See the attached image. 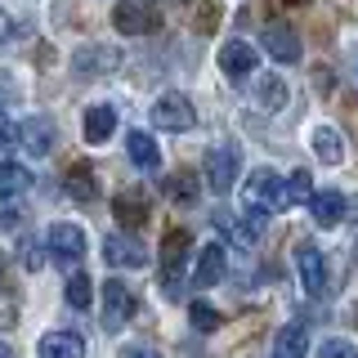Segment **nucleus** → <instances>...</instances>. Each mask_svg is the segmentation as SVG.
Masks as SVG:
<instances>
[{
  "label": "nucleus",
  "instance_id": "obj_1",
  "mask_svg": "<svg viewBox=\"0 0 358 358\" xmlns=\"http://www.w3.org/2000/svg\"><path fill=\"white\" fill-rule=\"evenodd\" d=\"M273 210H282V179H278V171L260 166V171H251V179L242 188V220L251 229H264Z\"/></svg>",
  "mask_w": 358,
  "mask_h": 358
},
{
  "label": "nucleus",
  "instance_id": "obj_2",
  "mask_svg": "<svg viewBox=\"0 0 358 358\" xmlns=\"http://www.w3.org/2000/svg\"><path fill=\"white\" fill-rule=\"evenodd\" d=\"M238 171H242V148H238V143H215V148L206 152V166H201L206 188H210V193H220V197L238 184Z\"/></svg>",
  "mask_w": 358,
  "mask_h": 358
},
{
  "label": "nucleus",
  "instance_id": "obj_3",
  "mask_svg": "<svg viewBox=\"0 0 358 358\" xmlns=\"http://www.w3.org/2000/svg\"><path fill=\"white\" fill-rule=\"evenodd\" d=\"M188 246H193V238H188L184 229L166 233V242H162V287H166V296H179V278H184Z\"/></svg>",
  "mask_w": 358,
  "mask_h": 358
},
{
  "label": "nucleus",
  "instance_id": "obj_4",
  "mask_svg": "<svg viewBox=\"0 0 358 358\" xmlns=\"http://www.w3.org/2000/svg\"><path fill=\"white\" fill-rule=\"evenodd\" d=\"M193 121H197V112H193V103H188V94H162L152 103V126L157 130H171V134H179V130H193Z\"/></svg>",
  "mask_w": 358,
  "mask_h": 358
},
{
  "label": "nucleus",
  "instance_id": "obj_5",
  "mask_svg": "<svg viewBox=\"0 0 358 358\" xmlns=\"http://www.w3.org/2000/svg\"><path fill=\"white\" fill-rule=\"evenodd\" d=\"M112 22H117L121 36H143V31H152L162 18H157L152 0H117V9H112Z\"/></svg>",
  "mask_w": 358,
  "mask_h": 358
},
{
  "label": "nucleus",
  "instance_id": "obj_6",
  "mask_svg": "<svg viewBox=\"0 0 358 358\" xmlns=\"http://www.w3.org/2000/svg\"><path fill=\"white\" fill-rule=\"evenodd\" d=\"M130 318H134V291L121 282V278H108L103 282V327L121 331Z\"/></svg>",
  "mask_w": 358,
  "mask_h": 358
},
{
  "label": "nucleus",
  "instance_id": "obj_7",
  "mask_svg": "<svg viewBox=\"0 0 358 358\" xmlns=\"http://www.w3.org/2000/svg\"><path fill=\"white\" fill-rule=\"evenodd\" d=\"M296 268H300V282H305L309 296H327V260L313 242L296 246Z\"/></svg>",
  "mask_w": 358,
  "mask_h": 358
},
{
  "label": "nucleus",
  "instance_id": "obj_8",
  "mask_svg": "<svg viewBox=\"0 0 358 358\" xmlns=\"http://www.w3.org/2000/svg\"><path fill=\"white\" fill-rule=\"evenodd\" d=\"M50 255L63 268H76L81 255H85V233L76 229V224H54V229H50Z\"/></svg>",
  "mask_w": 358,
  "mask_h": 358
},
{
  "label": "nucleus",
  "instance_id": "obj_9",
  "mask_svg": "<svg viewBox=\"0 0 358 358\" xmlns=\"http://www.w3.org/2000/svg\"><path fill=\"white\" fill-rule=\"evenodd\" d=\"M103 260L112 268H143L148 264V251H143V242H134L130 233H108L103 238Z\"/></svg>",
  "mask_w": 358,
  "mask_h": 358
},
{
  "label": "nucleus",
  "instance_id": "obj_10",
  "mask_svg": "<svg viewBox=\"0 0 358 358\" xmlns=\"http://www.w3.org/2000/svg\"><path fill=\"white\" fill-rule=\"evenodd\" d=\"M72 67H76L81 76L117 72V67H121V50H112V45H81V50L72 54Z\"/></svg>",
  "mask_w": 358,
  "mask_h": 358
},
{
  "label": "nucleus",
  "instance_id": "obj_11",
  "mask_svg": "<svg viewBox=\"0 0 358 358\" xmlns=\"http://www.w3.org/2000/svg\"><path fill=\"white\" fill-rule=\"evenodd\" d=\"M255 63H260V54H255L246 41H229L220 50V67H224V76H229V81H246V76L255 72Z\"/></svg>",
  "mask_w": 358,
  "mask_h": 358
},
{
  "label": "nucleus",
  "instance_id": "obj_12",
  "mask_svg": "<svg viewBox=\"0 0 358 358\" xmlns=\"http://www.w3.org/2000/svg\"><path fill=\"white\" fill-rule=\"evenodd\" d=\"M260 45L273 54L278 63H300V36L287 27V22H268L264 36H260Z\"/></svg>",
  "mask_w": 358,
  "mask_h": 358
},
{
  "label": "nucleus",
  "instance_id": "obj_13",
  "mask_svg": "<svg viewBox=\"0 0 358 358\" xmlns=\"http://www.w3.org/2000/svg\"><path fill=\"white\" fill-rule=\"evenodd\" d=\"M224 268H229V251H224L220 242H206L197 251V268H193V287H215L224 278Z\"/></svg>",
  "mask_w": 358,
  "mask_h": 358
},
{
  "label": "nucleus",
  "instance_id": "obj_14",
  "mask_svg": "<svg viewBox=\"0 0 358 358\" xmlns=\"http://www.w3.org/2000/svg\"><path fill=\"white\" fill-rule=\"evenodd\" d=\"M112 210H117L121 229H143V224H148V197H143V188H126V193H117Z\"/></svg>",
  "mask_w": 358,
  "mask_h": 358
},
{
  "label": "nucleus",
  "instance_id": "obj_15",
  "mask_svg": "<svg viewBox=\"0 0 358 358\" xmlns=\"http://www.w3.org/2000/svg\"><path fill=\"white\" fill-rule=\"evenodd\" d=\"M309 210H313V224H318V229H336V224L345 220V197L336 193V188H322V193L309 197Z\"/></svg>",
  "mask_w": 358,
  "mask_h": 358
},
{
  "label": "nucleus",
  "instance_id": "obj_16",
  "mask_svg": "<svg viewBox=\"0 0 358 358\" xmlns=\"http://www.w3.org/2000/svg\"><path fill=\"white\" fill-rule=\"evenodd\" d=\"M273 358H309V331L305 322H287L273 341Z\"/></svg>",
  "mask_w": 358,
  "mask_h": 358
},
{
  "label": "nucleus",
  "instance_id": "obj_17",
  "mask_svg": "<svg viewBox=\"0 0 358 358\" xmlns=\"http://www.w3.org/2000/svg\"><path fill=\"white\" fill-rule=\"evenodd\" d=\"M41 358H85V341L76 331H50L41 336Z\"/></svg>",
  "mask_w": 358,
  "mask_h": 358
},
{
  "label": "nucleus",
  "instance_id": "obj_18",
  "mask_svg": "<svg viewBox=\"0 0 358 358\" xmlns=\"http://www.w3.org/2000/svg\"><path fill=\"white\" fill-rule=\"evenodd\" d=\"M126 152H130V162L139 166V171H157V166H162V152H157L152 134H143V130L126 134Z\"/></svg>",
  "mask_w": 358,
  "mask_h": 358
},
{
  "label": "nucleus",
  "instance_id": "obj_19",
  "mask_svg": "<svg viewBox=\"0 0 358 358\" xmlns=\"http://www.w3.org/2000/svg\"><path fill=\"white\" fill-rule=\"evenodd\" d=\"M18 139H22V148H27L31 157H45V152L54 148V126H50L45 117H31L27 126L18 130Z\"/></svg>",
  "mask_w": 358,
  "mask_h": 358
},
{
  "label": "nucleus",
  "instance_id": "obj_20",
  "mask_svg": "<svg viewBox=\"0 0 358 358\" xmlns=\"http://www.w3.org/2000/svg\"><path fill=\"white\" fill-rule=\"evenodd\" d=\"M27 188H31L27 166H18V162H0V206H5V201H14V197H22Z\"/></svg>",
  "mask_w": 358,
  "mask_h": 358
},
{
  "label": "nucleus",
  "instance_id": "obj_21",
  "mask_svg": "<svg viewBox=\"0 0 358 358\" xmlns=\"http://www.w3.org/2000/svg\"><path fill=\"white\" fill-rule=\"evenodd\" d=\"M112 130H117V108L112 103H94L85 112V139L90 143H103Z\"/></svg>",
  "mask_w": 358,
  "mask_h": 358
},
{
  "label": "nucleus",
  "instance_id": "obj_22",
  "mask_svg": "<svg viewBox=\"0 0 358 358\" xmlns=\"http://www.w3.org/2000/svg\"><path fill=\"white\" fill-rule=\"evenodd\" d=\"M67 193H72L76 201H94L99 197V179H94V166H85V162H76L72 171H67Z\"/></svg>",
  "mask_w": 358,
  "mask_h": 358
},
{
  "label": "nucleus",
  "instance_id": "obj_23",
  "mask_svg": "<svg viewBox=\"0 0 358 358\" xmlns=\"http://www.w3.org/2000/svg\"><path fill=\"white\" fill-rule=\"evenodd\" d=\"M313 152H318V162L341 166V162H345V139H341V130L318 126V130H313Z\"/></svg>",
  "mask_w": 358,
  "mask_h": 358
},
{
  "label": "nucleus",
  "instance_id": "obj_24",
  "mask_svg": "<svg viewBox=\"0 0 358 358\" xmlns=\"http://www.w3.org/2000/svg\"><path fill=\"white\" fill-rule=\"evenodd\" d=\"M162 188H166V197H171V201H184V206H193L197 193H201L193 171H175V175H166V184H162Z\"/></svg>",
  "mask_w": 358,
  "mask_h": 358
},
{
  "label": "nucleus",
  "instance_id": "obj_25",
  "mask_svg": "<svg viewBox=\"0 0 358 358\" xmlns=\"http://www.w3.org/2000/svg\"><path fill=\"white\" fill-rule=\"evenodd\" d=\"M313 197V175L309 171H291L282 179V206H300V201Z\"/></svg>",
  "mask_w": 358,
  "mask_h": 358
},
{
  "label": "nucleus",
  "instance_id": "obj_26",
  "mask_svg": "<svg viewBox=\"0 0 358 358\" xmlns=\"http://www.w3.org/2000/svg\"><path fill=\"white\" fill-rule=\"evenodd\" d=\"M260 108L264 112H282L287 108V85H282V76H260Z\"/></svg>",
  "mask_w": 358,
  "mask_h": 358
},
{
  "label": "nucleus",
  "instance_id": "obj_27",
  "mask_svg": "<svg viewBox=\"0 0 358 358\" xmlns=\"http://www.w3.org/2000/svg\"><path fill=\"white\" fill-rule=\"evenodd\" d=\"M63 296H67V305H72V309H90V300H94V282H90L85 273H72V278H67V287H63Z\"/></svg>",
  "mask_w": 358,
  "mask_h": 358
},
{
  "label": "nucleus",
  "instance_id": "obj_28",
  "mask_svg": "<svg viewBox=\"0 0 358 358\" xmlns=\"http://www.w3.org/2000/svg\"><path fill=\"white\" fill-rule=\"evenodd\" d=\"M188 318H193L197 331H215L220 327V309L206 305V300H193V305H188Z\"/></svg>",
  "mask_w": 358,
  "mask_h": 358
},
{
  "label": "nucleus",
  "instance_id": "obj_29",
  "mask_svg": "<svg viewBox=\"0 0 358 358\" xmlns=\"http://www.w3.org/2000/svg\"><path fill=\"white\" fill-rule=\"evenodd\" d=\"M318 358H358V350L350 341H322L318 345Z\"/></svg>",
  "mask_w": 358,
  "mask_h": 358
},
{
  "label": "nucleus",
  "instance_id": "obj_30",
  "mask_svg": "<svg viewBox=\"0 0 358 358\" xmlns=\"http://www.w3.org/2000/svg\"><path fill=\"white\" fill-rule=\"evenodd\" d=\"M18 143V126L9 117H0V148H14Z\"/></svg>",
  "mask_w": 358,
  "mask_h": 358
},
{
  "label": "nucleus",
  "instance_id": "obj_31",
  "mask_svg": "<svg viewBox=\"0 0 358 358\" xmlns=\"http://www.w3.org/2000/svg\"><path fill=\"white\" fill-rule=\"evenodd\" d=\"M121 358H162V354H157V350H143V345H130Z\"/></svg>",
  "mask_w": 358,
  "mask_h": 358
},
{
  "label": "nucleus",
  "instance_id": "obj_32",
  "mask_svg": "<svg viewBox=\"0 0 358 358\" xmlns=\"http://www.w3.org/2000/svg\"><path fill=\"white\" fill-rule=\"evenodd\" d=\"M5 36H9V14L0 9V41H5Z\"/></svg>",
  "mask_w": 358,
  "mask_h": 358
},
{
  "label": "nucleus",
  "instance_id": "obj_33",
  "mask_svg": "<svg viewBox=\"0 0 358 358\" xmlns=\"http://www.w3.org/2000/svg\"><path fill=\"white\" fill-rule=\"evenodd\" d=\"M0 358H14V354H9V345H0Z\"/></svg>",
  "mask_w": 358,
  "mask_h": 358
},
{
  "label": "nucleus",
  "instance_id": "obj_34",
  "mask_svg": "<svg viewBox=\"0 0 358 358\" xmlns=\"http://www.w3.org/2000/svg\"><path fill=\"white\" fill-rule=\"evenodd\" d=\"M282 5H309V0H282Z\"/></svg>",
  "mask_w": 358,
  "mask_h": 358
},
{
  "label": "nucleus",
  "instance_id": "obj_35",
  "mask_svg": "<svg viewBox=\"0 0 358 358\" xmlns=\"http://www.w3.org/2000/svg\"><path fill=\"white\" fill-rule=\"evenodd\" d=\"M0 273H5V255H0Z\"/></svg>",
  "mask_w": 358,
  "mask_h": 358
},
{
  "label": "nucleus",
  "instance_id": "obj_36",
  "mask_svg": "<svg viewBox=\"0 0 358 358\" xmlns=\"http://www.w3.org/2000/svg\"><path fill=\"white\" fill-rule=\"evenodd\" d=\"M354 72H358V59H354Z\"/></svg>",
  "mask_w": 358,
  "mask_h": 358
}]
</instances>
